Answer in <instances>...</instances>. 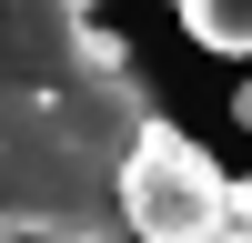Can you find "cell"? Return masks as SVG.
Masks as SVG:
<instances>
[{
  "label": "cell",
  "instance_id": "6",
  "mask_svg": "<svg viewBox=\"0 0 252 243\" xmlns=\"http://www.w3.org/2000/svg\"><path fill=\"white\" fill-rule=\"evenodd\" d=\"M0 243H31V233H10V223H0Z\"/></svg>",
  "mask_w": 252,
  "mask_h": 243
},
{
  "label": "cell",
  "instance_id": "5",
  "mask_svg": "<svg viewBox=\"0 0 252 243\" xmlns=\"http://www.w3.org/2000/svg\"><path fill=\"white\" fill-rule=\"evenodd\" d=\"M232 122H242V132H252V81H242V91H232Z\"/></svg>",
  "mask_w": 252,
  "mask_h": 243
},
{
  "label": "cell",
  "instance_id": "3",
  "mask_svg": "<svg viewBox=\"0 0 252 243\" xmlns=\"http://www.w3.org/2000/svg\"><path fill=\"white\" fill-rule=\"evenodd\" d=\"M172 10H182V31H192L202 51H222V61L252 51V0H172Z\"/></svg>",
  "mask_w": 252,
  "mask_h": 243
},
{
  "label": "cell",
  "instance_id": "1",
  "mask_svg": "<svg viewBox=\"0 0 252 243\" xmlns=\"http://www.w3.org/2000/svg\"><path fill=\"white\" fill-rule=\"evenodd\" d=\"M152 81L91 0H0V223L31 243H121V172Z\"/></svg>",
  "mask_w": 252,
  "mask_h": 243
},
{
  "label": "cell",
  "instance_id": "2",
  "mask_svg": "<svg viewBox=\"0 0 252 243\" xmlns=\"http://www.w3.org/2000/svg\"><path fill=\"white\" fill-rule=\"evenodd\" d=\"M121 213H131V243H212L222 233V172H212V152L152 112L141 142H131V172H121Z\"/></svg>",
  "mask_w": 252,
  "mask_h": 243
},
{
  "label": "cell",
  "instance_id": "4",
  "mask_svg": "<svg viewBox=\"0 0 252 243\" xmlns=\"http://www.w3.org/2000/svg\"><path fill=\"white\" fill-rule=\"evenodd\" d=\"M222 223H252V172H222Z\"/></svg>",
  "mask_w": 252,
  "mask_h": 243
}]
</instances>
